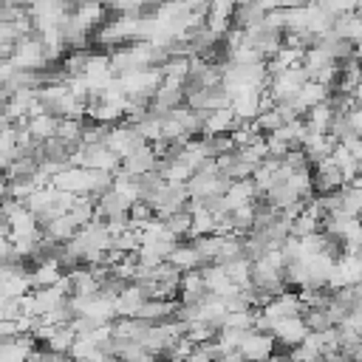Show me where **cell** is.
Here are the masks:
<instances>
[{
	"mask_svg": "<svg viewBox=\"0 0 362 362\" xmlns=\"http://www.w3.org/2000/svg\"><path fill=\"white\" fill-rule=\"evenodd\" d=\"M232 25L235 31H249V28H257L266 17V6H257V3H240V6H232Z\"/></svg>",
	"mask_w": 362,
	"mask_h": 362,
	"instance_id": "obj_1",
	"label": "cell"
}]
</instances>
